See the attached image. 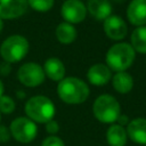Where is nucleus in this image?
<instances>
[{
    "label": "nucleus",
    "instance_id": "nucleus-5",
    "mask_svg": "<svg viewBox=\"0 0 146 146\" xmlns=\"http://www.w3.org/2000/svg\"><path fill=\"white\" fill-rule=\"evenodd\" d=\"M29 51V42L22 35L7 38L0 48V54L7 63H15L25 57Z\"/></svg>",
    "mask_w": 146,
    "mask_h": 146
},
{
    "label": "nucleus",
    "instance_id": "nucleus-26",
    "mask_svg": "<svg viewBox=\"0 0 146 146\" xmlns=\"http://www.w3.org/2000/svg\"><path fill=\"white\" fill-rule=\"evenodd\" d=\"M9 71H10V66L8 65V63H3V64L0 65V72L3 75H6L7 73H9Z\"/></svg>",
    "mask_w": 146,
    "mask_h": 146
},
{
    "label": "nucleus",
    "instance_id": "nucleus-14",
    "mask_svg": "<svg viewBox=\"0 0 146 146\" xmlns=\"http://www.w3.org/2000/svg\"><path fill=\"white\" fill-rule=\"evenodd\" d=\"M87 9L96 19H106L112 13V6L108 0H88Z\"/></svg>",
    "mask_w": 146,
    "mask_h": 146
},
{
    "label": "nucleus",
    "instance_id": "nucleus-6",
    "mask_svg": "<svg viewBox=\"0 0 146 146\" xmlns=\"http://www.w3.org/2000/svg\"><path fill=\"white\" fill-rule=\"evenodd\" d=\"M10 133L21 143H30L36 136V125L31 119L17 117L10 124Z\"/></svg>",
    "mask_w": 146,
    "mask_h": 146
},
{
    "label": "nucleus",
    "instance_id": "nucleus-12",
    "mask_svg": "<svg viewBox=\"0 0 146 146\" xmlns=\"http://www.w3.org/2000/svg\"><path fill=\"white\" fill-rule=\"evenodd\" d=\"M128 137L140 145H146V119L137 117L128 123Z\"/></svg>",
    "mask_w": 146,
    "mask_h": 146
},
{
    "label": "nucleus",
    "instance_id": "nucleus-9",
    "mask_svg": "<svg viewBox=\"0 0 146 146\" xmlns=\"http://www.w3.org/2000/svg\"><path fill=\"white\" fill-rule=\"evenodd\" d=\"M104 31L110 39L122 40L127 35L128 27L125 22L121 17L116 15H111L104 22Z\"/></svg>",
    "mask_w": 146,
    "mask_h": 146
},
{
    "label": "nucleus",
    "instance_id": "nucleus-7",
    "mask_svg": "<svg viewBox=\"0 0 146 146\" xmlns=\"http://www.w3.org/2000/svg\"><path fill=\"white\" fill-rule=\"evenodd\" d=\"M18 80L27 87H36L44 80L43 68L35 63H26L18 70Z\"/></svg>",
    "mask_w": 146,
    "mask_h": 146
},
{
    "label": "nucleus",
    "instance_id": "nucleus-13",
    "mask_svg": "<svg viewBox=\"0 0 146 146\" xmlns=\"http://www.w3.org/2000/svg\"><path fill=\"white\" fill-rule=\"evenodd\" d=\"M88 80L95 86H104L111 79V70L105 64H95L88 70Z\"/></svg>",
    "mask_w": 146,
    "mask_h": 146
},
{
    "label": "nucleus",
    "instance_id": "nucleus-10",
    "mask_svg": "<svg viewBox=\"0 0 146 146\" xmlns=\"http://www.w3.org/2000/svg\"><path fill=\"white\" fill-rule=\"evenodd\" d=\"M27 8V0H0V18L11 19L22 16Z\"/></svg>",
    "mask_w": 146,
    "mask_h": 146
},
{
    "label": "nucleus",
    "instance_id": "nucleus-25",
    "mask_svg": "<svg viewBox=\"0 0 146 146\" xmlns=\"http://www.w3.org/2000/svg\"><path fill=\"white\" fill-rule=\"evenodd\" d=\"M116 121L119 122L117 124H120V125H122V127H123V125H125V124H128V123L130 122V121L128 120V116H127V115H121V114H120V116L117 117V120H116Z\"/></svg>",
    "mask_w": 146,
    "mask_h": 146
},
{
    "label": "nucleus",
    "instance_id": "nucleus-23",
    "mask_svg": "<svg viewBox=\"0 0 146 146\" xmlns=\"http://www.w3.org/2000/svg\"><path fill=\"white\" fill-rule=\"evenodd\" d=\"M9 137H10V131L8 130V128L6 125L0 124V141H2V143L8 141Z\"/></svg>",
    "mask_w": 146,
    "mask_h": 146
},
{
    "label": "nucleus",
    "instance_id": "nucleus-4",
    "mask_svg": "<svg viewBox=\"0 0 146 146\" xmlns=\"http://www.w3.org/2000/svg\"><path fill=\"white\" fill-rule=\"evenodd\" d=\"M94 115L103 123H113L120 116V104L111 95L99 96L92 106Z\"/></svg>",
    "mask_w": 146,
    "mask_h": 146
},
{
    "label": "nucleus",
    "instance_id": "nucleus-11",
    "mask_svg": "<svg viewBox=\"0 0 146 146\" xmlns=\"http://www.w3.org/2000/svg\"><path fill=\"white\" fill-rule=\"evenodd\" d=\"M127 17L132 25H146V0H132L128 6Z\"/></svg>",
    "mask_w": 146,
    "mask_h": 146
},
{
    "label": "nucleus",
    "instance_id": "nucleus-28",
    "mask_svg": "<svg viewBox=\"0 0 146 146\" xmlns=\"http://www.w3.org/2000/svg\"><path fill=\"white\" fill-rule=\"evenodd\" d=\"M2 25H3V24H2V19L0 18V32H1V30H2Z\"/></svg>",
    "mask_w": 146,
    "mask_h": 146
},
{
    "label": "nucleus",
    "instance_id": "nucleus-20",
    "mask_svg": "<svg viewBox=\"0 0 146 146\" xmlns=\"http://www.w3.org/2000/svg\"><path fill=\"white\" fill-rule=\"evenodd\" d=\"M27 3L38 11H47L49 10L52 5L54 0H27Z\"/></svg>",
    "mask_w": 146,
    "mask_h": 146
},
{
    "label": "nucleus",
    "instance_id": "nucleus-18",
    "mask_svg": "<svg viewBox=\"0 0 146 146\" xmlns=\"http://www.w3.org/2000/svg\"><path fill=\"white\" fill-rule=\"evenodd\" d=\"M56 36L62 43H71L76 38V30L70 23H60L56 29Z\"/></svg>",
    "mask_w": 146,
    "mask_h": 146
},
{
    "label": "nucleus",
    "instance_id": "nucleus-22",
    "mask_svg": "<svg viewBox=\"0 0 146 146\" xmlns=\"http://www.w3.org/2000/svg\"><path fill=\"white\" fill-rule=\"evenodd\" d=\"M41 146H65V145L60 138L55 137V136H50L42 141Z\"/></svg>",
    "mask_w": 146,
    "mask_h": 146
},
{
    "label": "nucleus",
    "instance_id": "nucleus-27",
    "mask_svg": "<svg viewBox=\"0 0 146 146\" xmlns=\"http://www.w3.org/2000/svg\"><path fill=\"white\" fill-rule=\"evenodd\" d=\"M2 92H3V84H2V82L0 81V97L2 96Z\"/></svg>",
    "mask_w": 146,
    "mask_h": 146
},
{
    "label": "nucleus",
    "instance_id": "nucleus-29",
    "mask_svg": "<svg viewBox=\"0 0 146 146\" xmlns=\"http://www.w3.org/2000/svg\"><path fill=\"white\" fill-rule=\"evenodd\" d=\"M145 146H146V145H145Z\"/></svg>",
    "mask_w": 146,
    "mask_h": 146
},
{
    "label": "nucleus",
    "instance_id": "nucleus-19",
    "mask_svg": "<svg viewBox=\"0 0 146 146\" xmlns=\"http://www.w3.org/2000/svg\"><path fill=\"white\" fill-rule=\"evenodd\" d=\"M131 46L135 51L146 54V26H138L131 34Z\"/></svg>",
    "mask_w": 146,
    "mask_h": 146
},
{
    "label": "nucleus",
    "instance_id": "nucleus-16",
    "mask_svg": "<svg viewBox=\"0 0 146 146\" xmlns=\"http://www.w3.org/2000/svg\"><path fill=\"white\" fill-rule=\"evenodd\" d=\"M127 130L120 124H113L107 129L106 139L110 146H124L127 143Z\"/></svg>",
    "mask_w": 146,
    "mask_h": 146
},
{
    "label": "nucleus",
    "instance_id": "nucleus-15",
    "mask_svg": "<svg viewBox=\"0 0 146 146\" xmlns=\"http://www.w3.org/2000/svg\"><path fill=\"white\" fill-rule=\"evenodd\" d=\"M43 71H44V74L54 81H60L64 79V75H65L64 64L58 58L47 59L43 66Z\"/></svg>",
    "mask_w": 146,
    "mask_h": 146
},
{
    "label": "nucleus",
    "instance_id": "nucleus-1",
    "mask_svg": "<svg viewBox=\"0 0 146 146\" xmlns=\"http://www.w3.org/2000/svg\"><path fill=\"white\" fill-rule=\"evenodd\" d=\"M57 92L63 102L67 104H80L88 98L89 88L78 78H66L58 83Z\"/></svg>",
    "mask_w": 146,
    "mask_h": 146
},
{
    "label": "nucleus",
    "instance_id": "nucleus-2",
    "mask_svg": "<svg viewBox=\"0 0 146 146\" xmlns=\"http://www.w3.org/2000/svg\"><path fill=\"white\" fill-rule=\"evenodd\" d=\"M135 56V49L131 44L119 42L108 49L106 54V64L111 70L122 72L132 65Z\"/></svg>",
    "mask_w": 146,
    "mask_h": 146
},
{
    "label": "nucleus",
    "instance_id": "nucleus-8",
    "mask_svg": "<svg viewBox=\"0 0 146 146\" xmlns=\"http://www.w3.org/2000/svg\"><path fill=\"white\" fill-rule=\"evenodd\" d=\"M60 14L67 23H80L86 17L87 8L80 0H67L63 3Z\"/></svg>",
    "mask_w": 146,
    "mask_h": 146
},
{
    "label": "nucleus",
    "instance_id": "nucleus-17",
    "mask_svg": "<svg viewBox=\"0 0 146 146\" xmlns=\"http://www.w3.org/2000/svg\"><path fill=\"white\" fill-rule=\"evenodd\" d=\"M112 84H113V88L117 92H120V94H128L132 89V87H133V79L125 71L116 72V74L113 76Z\"/></svg>",
    "mask_w": 146,
    "mask_h": 146
},
{
    "label": "nucleus",
    "instance_id": "nucleus-24",
    "mask_svg": "<svg viewBox=\"0 0 146 146\" xmlns=\"http://www.w3.org/2000/svg\"><path fill=\"white\" fill-rule=\"evenodd\" d=\"M58 128H59L58 123L56 121H54V120H50V121H48L46 123V129H47V131L49 133H56L58 131Z\"/></svg>",
    "mask_w": 146,
    "mask_h": 146
},
{
    "label": "nucleus",
    "instance_id": "nucleus-3",
    "mask_svg": "<svg viewBox=\"0 0 146 146\" xmlns=\"http://www.w3.org/2000/svg\"><path fill=\"white\" fill-rule=\"evenodd\" d=\"M25 113L32 121L47 123L55 115V106L52 102L44 96L31 97L25 104Z\"/></svg>",
    "mask_w": 146,
    "mask_h": 146
},
{
    "label": "nucleus",
    "instance_id": "nucleus-21",
    "mask_svg": "<svg viewBox=\"0 0 146 146\" xmlns=\"http://www.w3.org/2000/svg\"><path fill=\"white\" fill-rule=\"evenodd\" d=\"M15 110V102L8 96L0 97V112L5 114H9Z\"/></svg>",
    "mask_w": 146,
    "mask_h": 146
}]
</instances>
